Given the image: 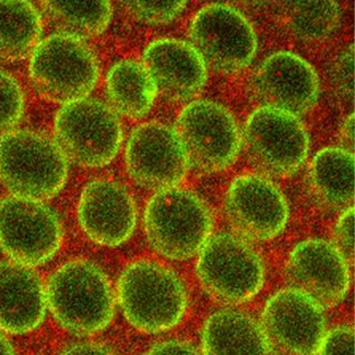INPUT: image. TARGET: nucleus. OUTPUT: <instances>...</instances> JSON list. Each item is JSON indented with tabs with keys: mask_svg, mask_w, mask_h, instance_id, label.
I'll list each match as a JSON object with an SVG mask.
<instances>
[{
	"mask_svg": "<svg viewBox=\"0 0 355 355\" xmlns=\"http://www.w3.org/2000/svg\"><path fill=\"white\" fill-rule=\"evenodd\" d=\"M119 299L127 320L140 331H166L180 324L187 293L180 277L152 260L132 263L121 273Z\"/></svg>",
	"mask_w": 355,
	"mask_h": 355,
	"instance_id": "1",
	"label": "nucleus"
},
{
	"mask_svg": "<svg viewBox=\"0 0 355 355\" xmlns=\"http://www.w3.org/2000/svg\"><path fill=\"white\" fill-rule=\"evenodd\" d=\"M68 160L49 137L31 130H10L0 139V180L13 196L43 201L67 182Z\"/></svg>",
	"mask_w": 355,
	"mask_h": 355,
	"instance_id": "2",
	"label": "nucleus"
},
{
	"mask_svg": "<svg viewBox=\"0 0 355 355\" xmlns=\"http://www.w3.org/2000/svg\"><path fill=\"white\" fill-rule=\"evenodd\" d=\"M46 300L57 322L80 335L104 329L115 309L113 291L105 275L85 260L66 263L52 275Z\"/></svg>",
	"mask_w": 355,
	"mask_h": 355,
	"instance_id": "3",
	"label": "nucleus"
},
{
	"mask_svg": "<svg viewBox=\"0 0 355 355\" xmlns=\"http://www.w3.org/2000/svg\"><path fill=\"white\" fill-rule=\"evenodd\" d=\"M144 227L152 248L170 259L185 260L204 248L214 229L208 206L193 191H157L148 204Z\"/></svg>",
	"mask_w": 355,
	"mask_h": 355,
	"instance_id": "4",
	"label": "nucleus"
},
{
	"mask_svg": "<svg viewBox=\"0 0 355 355\" xmlns=\"http://www.w3.org/2000/svg\"><path fill=\"white\" fill-rule=\"evenodd\" d=\"M30 77L40 96L66 105L87 98L94 89L98 60L83 39L60 32L40 42L32 52Z\"/></svg>",
	"mask_w": 355,
	"mask_h": 355,
	"instance_id": "5",
	"label": "nucleus"
},
{
	"mask_svg": "<svg viewBox=\"0 0 355 355\" xmlns=\"http://www.w3.org/2000/svg\"><path fill=\"white\" fill-rule=\"evenodd\" d=\"M56 142L66 157L88 168L108 164L121 148L123 132L111 106L85 98L60 108L55 121Z\"/></svg>",
	"mask_w": 355,
	"mask_h": 355,
	"instance_id": "6",
	"label": "nucleus"
},
{
	"mask_svg": "<svg viewBox=\"0 0 355 355\" xmlns=\"http://www.w3.org/2000/svg\"><path fill=\"white\" fill-rule=\"evenodd\" d=\"M197 275L212 297L223 303L240 304L261 290L265 270L257 252L244 239L219 233L201 248Z\"/></svg>",
	"mask_w": 355,
	"mask_h": 355,
	"instance_id": "7",
	"label": "nucleus"
},
{
	"mask_svg": "<svg viewBox=\"0 0 355 355\" xmlns=\"http://www.w3.org/2000/svg\"><path fill=\"white\" fill-rule=\"evenodd\" d=\"M260 328L273 355L318 354L327 334L322 305L293 288L268 301Z\"/></svg>",
	"mask_w": 355,
	"mask_h": 355,
	"instance_id": "8",
	"label": "nucleus"
},
{
	"mask_svg": "<svg viewBox=\"0 0 355 355\" xmlns=\"http://www.w3.org/2000/svg\"><path fill=\"white\" fill-rule=\"evenodd\" d=\"M245 146L252 164L267 175L297 172L306 160L309 139L299 117L277 108H258L245 127Z\"/></svg>",
	"mask_w": 355,
	"mask_h": 355,
	"instance_id": "9",
	"label": "nucleus"
},
{
	"mask_svg": "<svg viewBox=\"0 0 355 355\" xmlns=\"http://www.w3.org/2000/svg\"><path fill=\"white\" fill-rule=\"evenodd\" d=\"M178 132L189 164L201 172H219L234 162L241 148L236 121L214 101H193L178 116Z\"/></svg>",
	"mask_w": 355,
	"mask_h": 355,
	"instance_id": "10",
	"label": "nucleus"
},
{
	"mask_svg": "<svg viewBox=\"0 0 355 355\" xmlns=\"http://www.w3.org/2000/svg\"><path fill=\"white\" fill-rule=\"evenodd\" d=\"M189 36L207 66L224 73L250 66L257 51V36L250 21L222 3L206 6L196 13Z\"/></svg>",
	"mask_w": 355,
	"mask_h": 355,
	"instance_id": "11",
	"label": "nucleus"
},
{
	"mask_svg": "<svg viewBox=\"0 0 355 355\" xmlns=\"http://www.w3.org/2000/svg\"><path fill=\"white\" fill-rule=\"evenodd\" d=\"M62 237L56 214L42 201L17 196L0 201V248L15 263H46L60 250Z\"/></svg>",
	"mask_w": 355,
	"mask_h": 355,
	"instance_id": "12",
	"label": "nucleus"
},
{
	"mask_svg": "<svg viewBox=\"0 0 355 355\" xmlns=\"http://www.w3.org/2000/svg\"><path fill=\"white\" fill-rule=\"evenodd\" d=\"M224 212L239 236L259 242L281 234L288 220L284 193L257 174L239 176L232 182L224 198Z\"/></svg>",
	"mask_w": 355,
	"mask_h": 355,
	"instance_id": "13",
	"label": "nucleus"
},
{
	"mask_svg": "<svg viewBox=\"0 0 355 355\" xmlns=\"http://www.w3.org/2000/svg\"><path fill=\"white\" fill-rule=\"evenodd\" d=\"M126 165L137 184L160 191L178 187L189 161L175 130L160 123H146L130 135Z\"/></svg>",
	"mask_w": 355,
	"mask_h": 355,
	"instance_id": "14",
	"label": "nucleus"
},
{
	"mask_svg": "<svg viewBox=\"0 0 355 355\" xmlns=\"http://www.w3.org/2000/svg\"><path fill=\"white\" fill-rule=\"evenodd\" d=\"M286 278L322 306H336L350 288L349 263L335 245L322 240L304 241L288 257Z\"/></svg>",
	"mask_w": 355,
	"mask_h": 355,
	"instance_id": "15",
	"label": "nucleus"
},
{
	"mask_svg": "<svg viewBox=\"0 0 355 355\" xmlns=\"http://www.w3.org/2000/svg\"><path fill=\"white\" fill-rule=\"evenodd\" d=\"M256 92L268 107L302 115L316 104L320 80L302 57L288 52L271 55L256 72Z\"/></svg>",
	"mask_w": 355,
	"mask_h": 355,
	"instance_id": "16",
	"label": "nucleus"
},
{
	"mask_svg": "<svg viewBox=\"0 0 355 355\" xmlns=\"http://www.w3.org/2000/svg\"><path fill=\"white\" fill-rule=\"evenodd\" d=\"M78 218L93 242L114 248L132 236L136 227V207L121 184L96 180L85 186L81 193Z\"/></svg>",
	"mask_w": 355,
	"mask_h": 355,
	"instance_id": "17",
	"label": "nucleus"
},
{
	"mask_svg": "<svg viewBox=\"0 0 355 355\" xmlns=\"http://www.w3.org/2000/svg\"><path fill=\"white\" fill-rule=\"evenodd\" d=\"M142 64L157 92L172 100L191 98L206 85V62L191 43L182 40L152 42L144 49Z\"/></svg>",
	"mask_w": 355,
	"mask_h": 355,
	"instance_id": "18",
	"label": "nucleus"
},
{
	"mask_svg": "<svg viewBox=\"0 0 355 355\" xmlns=\"http://www.w3.org/2000/svg\"><path fill=\"white\" fill-rule=\"evenodd\" d=\"M46 291L31 268L0 263V329L26 334L39 327L46 311Z\"/></svg>",
	"mask_w": 355,
	"mask_h": 355,
	"instance_id": "19",
	"label": "nucleus"
},
{
	"mask_svg": "<svg viewBox=\"0 0 355 355\" xmlns=\"http://www.w3.org/2000/svg\"><path fill=\"white\" fill-rule=\"evenodd\" d=\"M202 351L204 355H268L259 324L233 309L216 311L207 320Z\"/></svg>",
	"mask_w": 355,
	"mask_h": 355,
	"instance_id": "20",
	"label": "nucleus"
},
{
	"mask_svg": "<svg viewBox=\"0 0 355 355\" xmlns=\"http://www.w3.org/2000/svg\"><path fill=\"white\" fill-rule=\"evenodd\" d=\"M106 90L116 111L129 119H141L151 110L157 89L142 62H116L106 77Z\"/></svg>",
	"mask_w": 355,
	"mask_h": 355,
	"instance_id": "21",
	"label": "nucleus"
},
{
	"mask_svg": "<svg viewBox=\"0 0 355 355\" xmlns=\"http://www.w3.org/2000/svg\"><path fill=\"white\" fill-rule=\"evenodd\" d=\"M354 172L353 152L327 148L318 152L311 162V183L324 204L336 209L350 208L354 200Z\"/></svg>",
	"mask_w": 355,
	"mask_h": 355,
	"instance_id": "22",
	"label": "nucleus"
},
{
	"mask_svg": "<svg viewBox=\"0 0 355 355\" xmlns=\"http://www.w3.org/2000/svg\"><path fill=\"white\" fill-rule=\"evenodd\" d=\"M41 33V17L31 3L0 0V60L24 58L39 44Z\"/></svg>",
	"mask_w": 355,
	"mask_h": 355,
	"instance_id": "23",
	"label": "nucleus"
},
{
	"mask_svg": "<svg viewBox=\"0 0 355 355\" xmlns=\"http://www.w3.org/2000/svg\"><path fill=\"white\" fill-rule=\"evenodd\" d=\"M49 16L62 33L79 39L100 35L112 19V5L108 1H47Z\"/></svg>",
	"mask_w": 355,
	"mask_h": 355,
	"instance_id": "24",
	"label": "nucleus"
},
{
	"mask_svg": "<svg viewBox=\"0 0 355 355\" xmlns=\"http://www.w3.org/2000/svg\"><path fill=\"white\" fill-rule=\"evenodd\" d=\"M288 5V24L303 39H322L339 26L341 9L335 1H293Z\"/></svg>",
	"mask_w": 355,
	"mask_h": 355,
	"instance_id": "25",
	"label": "nucleus"
},
{
	"mask_svg": "<svg viewBox=\"0 0 355 355\" xmlns=\"http://www.w3.org/2000/svg\"><path fill=\"white\" fill-rule=\"evenodd\" d=\"M24 93L16 79L0 69V134L16 126L24 114Z\"/></svg>",
	"mask_w": 355,
	"mask_h": 355,
	"instance_id": "26",
	"label": "nucleus"
},
{
	"mask_svg": "<svg viewBox=\"0 0 355 355\" xmlns=\"http://www.w3.org/2000/svg\"><path fill=\"white\" fill-rule=\"evenodd\" d=\"M127 9L135 18L147 24H166L186 8V1H128Z\"/></svg>",
	"mask_w": 355,
	"mask_h": 355,
	"instance_id": "27",
	"label": "nucleus"
},
{
	"mask_svg": "<svg viewBox=\"0 0 355 355\" xmlns=\"http://www.w3.org/2000/svg\"><path fill=\"white\" fill-rule=\"evenodd\" d=\"M336 248L345 257L347 263L354 260V208H347L335 230Z\"/></svg>",
	"mask_w": 355,
	"mask_h": 355,
	"instance_id": "28",
	"label": "nucleus"
},
{
	"mask_svg": "<svg viewBox=\"0 0 355 355\" xmlns=\"http://www.w3.org/2000/svg\"><path fill=\"white\" fill-rule=\"evenodd\" d=\"M320 355H354V331L347 326L335 328L326 334Z\"/></svg>",
	"mask_w": 355,
	"mask_h": 355,
	"instance_id": "29",
	"label": "nucleus"
},
{
	"mask_svg": "<svg viewBox=\"0 0 355 355\" xmlns=\"http://www.w3.org/2000/svg\"><path fill=\"white\" fill-rule=\"evenodd\" d=\"M336 79L345 94H353L354 89V51L353 46L339 57L336 64Z\"/></svg>",
	"mask_w": 355,
	"mask_h": 355,
	"instance_id": "30",
	"label": "nucleus"
},
{
	"mask_svg": "<svg viewBox=\"0 0 355 355\" xmlns=\"http://www.w3.org/2000/svg\"><path fill=\"white\" fill-rule=\"evenodd\" d=\"M148 355H200L191 345L180 341H165L152 347Z\"/></svg>",
	"mask_w": 355,
	"mask_h": 355,
	"instance_id": "31",
	"label": "nucleus"
},
{
	"mask_svg": "<svg viewBox=\"0 0 355 355\" xmlns=\"http://www.w3.org/2000/svg\"><path fill=\"white\" fill-rule=\"evenodd\" d=\"M60 355H115L112 351L108 350L102 345H77L70 347L67 350H64Z\"/></svg>",
	"mask_w": 355,
	"mask_h": 355,
	"instance_id": "32",
	"label": "nucleus"
},
{
	"mask_svg": "<svg viewBox=\"0 0 355 355\" xmlns=\"http://www.w3.org/2000/svg\"><path fill=\"white\" fill-rule=\"evenodd\" d=\"M345 139L347 140V146L352 148L354 147V115L347 119L345 125Z\"/></svg>",
	"mask_w": 355,
	"mask_h": 355,
	"instance_id": "33",
	"label": "nucleus"
},
{
	"mask_svg": "<svg viewBox=\"0 0 355 355\" xmlns=\"http://www.w3.org/2000/svg\"><path fill=\"white\" fill-rule=\"evenodd\" d=\"M0 355H15L12 347L1 334H0Z\"/></svg>",
	"mask_w": 355,
	"mask_h": 355,
	"instance_id": "34",
	"label": "nucleus"
}]
</instances>
